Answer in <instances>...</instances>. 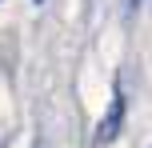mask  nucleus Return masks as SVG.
<instances>
[{
  "label": "nucleus",
  "mask_w": 152,
  "mask_h": 148,
  "mask_svg": "<svg viewBox=\"0 0 152 148\" xmlns=\"http://www.w3.org/2000/svg\"><path fill=\"white\" fill-rule=\"evenodd\" d=\"M120 124H124V92L120 84L112 88V100H108V112L100 116V128H96V144H108L120 136Z\"/></svg>",
  "instance_id": "f257e3e1"
},
{
  "label": "nucleus",
  "mask_w": 152,
  "mask_h": 148,
  "mask_svg": "<svg viewBox=\"0 0 152 148\" xmlns=\"http://www.w3.org/2000/svg\"><path fill=\"white\" fill-rule=\"evenodd\" d=\"M136 4H140V0H132V8H136Z\"/></svg>",
  "instance_id": "f03ea898"
}]
</instances>
